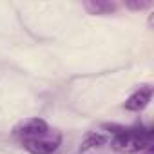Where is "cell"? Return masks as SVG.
<instances>
[{"instance_id": "6da1fadb", "label": "cell", "mask_w": 154, "mask_h": 154, "mask_svg": "<svg viewBox=\"0 0 154 154\" xmlns=\"http://www.w3.org/2000/svg\"><path fill=\"white\" fill-rule=\"evenodd\" d=\"M112 149L122 154H134L149 145H152V131L143 127H132V129H120L114 131V138L111 141Z\"/></svg>"}, {"instance_id": "7a4b0ae2", "label": "cell", "mask_w": 154, "mask_h": 154, "mask_svg": "<svg viewBox=\"0 0 154 154\" xmlns=\"http://www.w3.org/2000/svg\"><path fill=\"white\" fill-rule=\"evenodd\" d=\"M62 143V136L56 131H47L45 134H40L31 140H24L22 145L31 154H53Z\"/></svg>"}, {"instance_id": "3957f363", "label": "cell", "mask_w": 154, "mask_h": 154, "mask_svg": "<svg viewBox=\"0 0 154 154\" xmlns=\"http://www.w3.org/2000/svg\"><path fill=\"white\" fill-rule=\"evenodd\" d=\"M47 131H51V129H49V125H47L44 120H40V118H29V120L20 122V123L15 127V136H17L20 141H24V140L36 138V136H40V134H45Z\"/></svg>"}, {"instance_id": "277c9868", "label": "cell", "mask_w": 154, "mask_h": 154, "mask_svg": "<svg viewBox=\"0 0 154 154\" xmlns=\"http://www.w3.org/2000/svg\"><path fill=\"white\" fill-rule=\"evenodd\" d=\"M150 98H152V89L147 87V85H145V87H140L134 94H131V96L127 98L125 109H127V111H132V112H140V111H143V109L149 105Z\"/></svg>"}, {"instance_id": "5b68a950", "label": "cell", "mask_w": 154, "mask_h": 154, "mask_svg": "<svg viewBox=\"0 0 154 154\" xmlns=\"http://www.w3.org/2000/svg\"><path fill=\"white\" fill-rule=\"evenodd\" d=\"M84 8L91 15H109V13L116 11L114 2H103V0H89V2L84 4Z\"/></svg>"}, {"instance_id": "8992f818", "label": "cell", "mask_w": 154, "mask_h": 154, "mask_svg": "<svg viewBox=\"0 0 154 154\" xmlns=\"http://www.w3.org/2000/svg\"><path fill=\"white\" fill-rule=\"evenodd\" d=\"M103 143H105V136H102V134H96V132H93V134H89V136L85 138V141L82 143V150L96 149V147H102Z\"/></svg>"}, {"instance_id": "52a82bcc", "label": "cell", "mask_w": 154, "mask_h": 154, "mask_svg": "<svg viewBox=\"0 0 154 154\" xmlns=\"http://www.w3.org/2000/svg\"><path fill=\"white\" fill-rule=\"evenodd\" d=\"M152 6V2L150 0H129V2H125V8H129V9H132V11H141V9H147V8H150Z\"/></svg>"}]
</instances>
